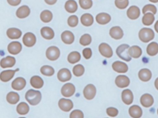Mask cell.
<instances>
[{"instance_id":"cell-47","label":"cell","mask_w":158,"mask_h":118,"mask_svg":"<svg viewBox=\"0 0 158 118\" xmlns=\"http://www.w3.org/2000/svg\"><path fill=\"white\" fill-rule=\"evenodd\" d=\"M82 54L85 59H89L92 55V50L90 48H85L83 50Z\"/></svg>"},{"instance_id":"cell-32","label":"cell","mask_w":158,"mask_h":118,"mask_svg":"<svg viewBox=\"0 0 158 118\" xmlns=\"http://www.w3.org/2000/svg\"><path fill=\"white\" fill-rule=\"evenodd\" d=\"M155 20V15L151 13L144 14L142 19L143 24L146 26H150L153 24Z\"/></svg>"},{"instance_id":"cell-34","label":"cell","mask_w":158,"mask_h":118,"mask_svg":"<svg viewBox=\"0 0 158 118\" xmlns=\"http://www.w3.org/2000/svg\"><path fill=\"white\" fill-rule=\"evenodd\" d=\"M6 101L11 104H15L19 100V96L17 93L10 92L6 95Z\"/></svg>"},{"instance_id":"cell-18","label":"cell","mask_w":158,"mask_h":118,"mask_svg":"<svg viewBox=\"0 0 158 118\" xmlns=\"http://www.w3.org/2000/svg\"><path fill=\"white\" fill-rule=\"evenodd\" d=\"M26 81L24 78L19 77L15 79L12 83V87L14 90L20 91L25 88Z\"/></svg>"},{"instance_id":"cell-24","label":"cell","mask_w":158,"mask_h":118,"mask_svg":"<svg viewBox=\"0 0 158 118\" xmlns=\"http://www.w3.org/2000/svg\"><path fill=\"white\" fill-rule=\"evenodd\" d=\"M129 113L133 118H140L143 115V110L138 105H133L129 108Z\"/></svg>"},{"instance_id":"cell-9","label":"cell","mask_w":158,"mask_h":118,"mask_svg":"<svg viewBox=\"0 0 158 118\" xmlns=\"http://www.w3.org/2000/svg\"><path fill=\"white\" fill-rule=\"evenodd\" d=\"M36 42V36L31 32H27L23 36V43L27 47H32L35 45Z\"/></svg>"},{"instance_id":"cell-45","label":"cell","mask_w":158,"mask_h":118,"mask_svg":"<svg viewBox=\"0 0 158 118\" xmlns=\"http://www.w3.org/2000/svg\"><path fill=\"white\" fill-rule=\"evenodd\" d=\"M106 113L108 116L111 117H115L118 114V111L117 108L113 107H110L107 108Z\"/></svg>"},{"instance_id":"cell-12","label":"cell","mask_w":158,"mask_h":118,"mask_svg":"<svg viewBox=\"0 0 158 118\" xmlns=\"http://www.w3.org/2000/svg\"><path fill=\"white\" fill-rule=\"evenodd\" d=\"M22 46L19 42H13L8 44L7 51L8 52L13 55H16L21 52Z\"/></svg>"},{"instance_id":"cell-54","label":"cell","mask_w":158,"mask_h":118,"mask_svg":"<svg viewBox=\"0 0 158 118\" xmlns=\"http://www.w3.org/2000/svg\"><path fill=\"white\" fill-rule=\"evenodd\" d=\"M119 1H123V0H119Z\"/></svg>"},{"instance_id":"cell-52","label":"cell","mask_w":158,"mask_h":118,"mask_svg":"<svg viewBox=\"0 0 158 118\" xmlns=\"http://www.w3.org/2000/svg\"><path fill=\"white\" fill-rule=\"evenodd\" d=\"M150 2L152 3H157L158 2V0H149Z\"/></svg>"},{"instance_id":"cell-53","label":"cell","mask_w":158,"mask_h":118,"mask_svg":"<svg viewBox=\"0 0 158 118\" xmlns=\"http://www.w3.org/2000/svg\"><path fill=\"white\" fill-rule=\"evenodd\" d=\"M25 118V117H20V118Z\"/></svg>"},{"instance_id":"cell-23","label":"cell","mask_w":158,"mask_h":118,"mask_svg":"<svg viewBox=\"0 0 158 118\" xmlns=\"http://www.w3.org/2000/svg\"><path fill=\"white\" fill-rule=\"evenodd\" d=\"M152 76V72L150 70L147 68L142 69L138 73L139 79L143 82H148L150 80Z\"/></svg>"},{"instance_id":"cell-6","label":"cell","mask_w":158,"mask_h":118,"mask_svg":"<svg viewBox=\"0 0 158 118\" xmlns=\"http://www.w3.org/2000/svg\"><path fill=\"white\" fill-rule=\"evenodd\" d=\"M98 50L100 54L106 58H110L113 55V51L107 43H101L98 47Z\"/></svg>"},{"instance_id":"cell-37","label":"cell","mask_w":158,"mask_h":118,"mask_svg":"<svg viewBox=\"0 0 158 118\" xmlns=\"http://www.w3.org/2000/svg\"><path fill=\"white\" fill-rule=\"evenodd\" d=\"M17 112L20 115H27L29 111V107L27 104L24 102L20 103L17 107Z\"/></svg>"},{"instance_id":"cell-39","label":"cell","mask_w":158,"mask_h":118,"mask_svg":"<svg viewBox=\"0 0 158 118\" xmlns=\"http://www.w3.org/2000/svg\"><path fill=\"white\" fill-rule=\"evenodd\" d=\"M85 72V68L81 64L76 65L73 69V74L76 77H81Z\"/></svg>"},{"instance_id":"cell-14","label":"cell","mask_w":158,"mask_h":118,"mask_svg":"<svg viewBox=\"0 0 158 118\" xmlns=\"http://www.w3.org/2000/svg\"><path fill=\"white\" fill-rule=\"evenodd\" d=\"M141 12L138 6H132L129 7L127 11V15L130 19L135 20L140 16Z\"/></svg>"},{"instance_id":"cell-19","label":"cell","mask_w":158,"mask_h":118,"mask_svg":"<svg viewBox=\"0 0 158 118\" xmlns=\"http://www.w3.org/2000/svg\"><path fill=\"white\" fill-rule=\"evenodd\" d=\"M62 41L66 44H71L75 41V36L71 31H65L61 34Z\"/></svg>"},{"instance_id":"cell-31","label":"cell","mask_w":158,"mask_h":118,"mask_svg":"<svg viewBox=\"0 0 158 118\" xmlns=\"http://www.w3.org/2000/svg\"><path fill=\"white\" fill-rule=\"evenodd\" d=\"M65 9L68 13H74L78 9V5L75 0H68L65 4Z\"/></svg>"},{"instance_id":"cell-3","label":"cell","mask_w":158,"mask_h":118,"mask_svg":"<svg viewBox=\"0 0 158 118\" xmlns=\"http://www.w3.org/2000/svg\"><path fill=\"white\" fill-rule=\"evenodd\" d=\"M130 46L128 44H123L119 46L116 50V53L118 56L124 61H129L131 60V57L130 56L128 50Z\"/></svg>"},{"instance_id":"cell-33","label":"cell","mask_w":158,"mask_h":118,"mask_svg":"<svg viewBox=\"0 0 158 118\" xmlns=\"http://www.w3.org/2000/svg\"><path fill=\"white\" fill-rule=\"evenodd\" d=\"M147 53L151 56H155L158 53V44L153 42L148 44L147 48Z\"/></svg>"},{"instance_id":"cell-43","label":"cell","mask_w":158,"mask_h":118,"mask_svg":"<svg viewBox=\"0 0 158 118\" xmlns=\"http://www.w3.org/2000/svg\"><path fill=\"white\" fill-rule=\"evenodd\" d=\"M80 6L84 9H89L93 6L92 0H79Z\"/></svg>"},{"instance_id":"cell-41","label":"cell","mask_w":158,"mask_h":118,"mask_svg":"<svg viewBox=\"0 0 158 118\" xmlns=\"http://www.w3.org/2000/svg\"><path fill=\"white\" fill-rule=\"evenodd\" d=\"M147 13H151L154 14H156L157 13V8L154 5H146L143 8V13L144 14Z\"/></svg>"},{"instance_id":"cell-46","label":"cell","mask_w":158,"mask_h":118,"mask_svg":"<svg viewBox=\"0 0 158 118\" xmlns=\"http://www.w3.org/2000/svg\"><path fill=\"white\" fill-rule=\"evenodd\" d=\"M69 118H84V114L80 110H75L70 114Z\"/></svg>"},{"instance_id":"cell-4","label":"cell","mask_w":158,"mask_h":118,"mask_svg":"<svg viewBox=\"0 0 158 118\" xmlns=\"http://www.w3.org/2000/svg\"><path fill=\"white\" fill-rule=\"evenodd\" d=\"M60 55V50L56 46H51L46 50V56L49 60L54 61L58 59Z\"/></svg>"},{"instance_id":"cell-17","label":"cell","mask_w":158,"mask_h":118,"mask_svg":"<svg viewBox=\"0 0 158 118\" xmlns=\"http://www.w3.org/2000/svg\"><path fill=\"white\" fill-rule=\"evenodd\" d=\"M109 34L111 38L116 40L120 39L123 36V31L118 26L112 27L110 30Z\"/></svg>"},{"instance_id":"cell-35","label":"cell","mask_w":158,"mask_h":118,"mask_svg":"<svg viewBox=\"0 0 158 118\" xmlns=\"http://www.w3.org/2000/svg\"><path fill=\"white\" fill-rule=\"evenodd\" d=\"M40 17L41 20L44 23H49L52 19V13L49 10H44L41 13Z\"/></svg>"},{"instance_id":"cell-30","label":"cell","mask_w":158,"mask_h":118,"mask_svg":"<svg viewBox=\"0 0 158 118\" xmlns=\"http://www.w3.org/2000/svg\"><path fill=\"white\" fill-rule=\"evenodd\" d=\"M81 22L84 26H90L94 23V17L91 14H84L81 17Z\"/></svg>"},{"instance_id":"cell-1","label":"cell","mask_w":158,"mask_h":118,"mask_svg":"<svg viewBox=\"0 0 158 118\" xmlns=\"http://www.w3.org/2000/svg\"><path fill=\"white\" fill-rule=\"evenodd\" d=\"M25 98L30 104L37 105L41 100V93L40 91L30 90L26 93Z\"/></svg>"},{"instance_id":"cell-36","label":"cell","mask_w":158,"mask_h":118,"mask_svg":"<svg viewBox=\"0 0 158 118\" xmlns=\"http://www.w3.org/2000/svg\"><path fill=\"white\" fill-rule=\"evenodd\" d=\"M81 59V54L77 51L72 52L68 56V61L71 64H74L77 63Z\"/></svg>"},{"instance_id":"cell-10","label":"cell","mask_w":158,"mask_h":118,"mask_svg":"<svg viewBox=\"0 0 158 118\" xmlns=\"http://www.w3.org/2000/svg\"><path fill=\"white\" fill-rule=\"evenodd\" d=\"M59 108L64 112H69L73 108V102L69 99L62 98L58 102Z\"/></svg>"},{"instance_id":"cell-2","label":"cell","mask_w":158,"mask_h":118,"mask_svg":"<svg viewBox=\"0 0 158 118\" xmlns=\"http://www.w3.org/2000/svg\"><path fill=\"white\" fill-rule=\"evenodd\" d=\"M155 34L154 31L148 28H143L140 30L139 32V38L143 42L147 43L153 39Z\"/></svg>"},{"instance_id":"cell-48","label":"cell","mask_w":158,"mask_h":118,"mask_svg":"<svg viewBox=\"0 0 158 118\" xmlns=\"http://www.w3.org/2000/svg\"><path fill=\"white\" fill-rule=\"evenodd\" d=\"M7 2L12 6H16L21 2V0H7Z\"/></svg>"},{"instance_id":"cell-27","label":"cell","mask_w":158,"mask_h":118,"mask_svg":"<svg viewBox=\"0 0 158 118\" xmlns=\"http://www.w3.org/2000/svg\"><path fill=\"white\" fill-rule=\"evenodd\" d=\"M40 32L42 37L45 39L52 40L54 37V31L49 27H44L41 29Z\"/></svg>"},{"instance_id":"cell-51","label":"cell","mask_w":158,"mask_h":118,"mask_svg":"<svg viewBox=\"0 0 158 118\" xmlns=\"http://www.w3.org/2000/svg\"><path fill=\"white\" fill-rule=\"evenodd\" d=\"M155 85L156 89L158 90V78H157L156 79V81H155Z\"/></svg>"},{"instance_id":"cell-49","label":"cell","mask_w":158,"mask_h":118,"mask_svg":"<svg viewBox=\"0 0 158 118\" xmlns=\"http://www.w3.org/2000/svg\"><path fill=\"white\" fill-rule=\"evenodd\" d=\"M57 0H44L46 4L50 5L55 4L57 2Z\"/></svg>"},{"instance_id":"cell-28","label":"cell","mask_w":158,"mask_h":118,"mask_svg":"<svg viewBox=\"0 0 158 118\" xmlns=\"http://www.w3.org/2000/svg\"><path fill=\"white\" fill-rule=\"evenodd\" d=\"M128 53L131 57L137 59L142 55V50L139 46L134 45L130 47L128 50Z\"/></svg>"},{"instance_id":"cell-29","label":"cell","mask_w":158,"mask_h":118,"mask_svg":"<svg viewBox=\"0 0 158 118\" xmlns=\"http://www.w3.org/2000/svg\"><path fill=\"white\" fill-rule=\"evenodd\" d=\"M31 85L35 89H40L43 86L44 81L39 76H34L30 79Z\"/></svg>"},{"instance_id":"cell-13","label":"cell","mask_w":158,"mask_h":118,"mask_svg":"<svg viewBox=\"0 0 158 118\" xmlns=\"http://www.w3.org/2000/svg\"><path fill=\"white\" fill-rule=\"evenodd\" d=\"M113 70L118 73H126L128 71V67L126 63L120 61H116L112 64Z\"/></svg>"},{"instance_id":"cell-44","label":"cell","mask_w":158,"mask_h":118,"mask_svg":"<svg viewBox=\"0 0 158 118\" xmlns=\"http://www.w3.org/2000/svg\"><path fill=\"white\" fill-rule=\"evenodd\" d=\"M115 5L116 7L120 9H124L128 6L129 4V0H115Z\"/></svg>"},{"instance_id":"cell-16","label":"cell","mask_w":158,"mask_h":118,"mask_svg":"<svg viewBox=\"0 0 158 118\" xmlns=\"http://www.w3.org/2000/svg\"><path fill=\"white\" fill-rule=\"evenodd\" d=\"M140 102L144 107L149 108L154 104V99L151 95L145 94L141 96Z\"/></svg>"},{"instance_id":"cell-5","label":"cell","mask_w":158,"mask_h":118,"mask_svg":"<svg viewBox=\"0 0 158 118\" xmlns=\"http://www.w3.org/2000/svg\"><path fill=\"white\" fill-rule=\"evenodd\" d=\"M83 95L85 98L88 100H91L94 98L96 94V89L94 85L89 84L84 89Z\"/></svg>"},{"instance_id":"cell-21","label":"cell","mask_w":158,"mask_h":118,"mask_svg":"<svg viewBox=\"0 0 158 118\" xmlns=\"http://www.w3.org/2000/svg\"><path fill=\"white\" fill-rule=\"evenodd\" d=\"M18 71H19L18 69L15 70H8L2 71L0 73V80L4 82L9 81L14 77L15 73Z\"/></svg>"},{"instance_id":"cell-22","label":"cell","mask_w":158,"mask_h":118,"mask_svg":"<svg viewBox=\"0 0 158 118\" xmlns=\"http://www.w3.org/2000/svg\"><path fill=\"white\" fill-rule=\"evenodd\" d=\"M96 20L97 22L100 25H106L110 22L111 17L107 13H101L96 16Z\"/></svg>"},{"instance_id":"cell-38","label":"cell","mask_w":158,"mask_h":118,"mask_svg":"<svg viewBox=\"0 0 158 118\" xmlns=\"http://www.w3.org/2000/svg\"><path fill=\"white\" fill-rule=\"evenodd\" d=\"M40 72L43 75L46 76H52L55 73L54 69L51 66L45 65L40 69Z\"/></svg>"},{"instance_id":"cell-42","label":"cell","mask_w":158,"mask_h":118,"mask_svg":"<svg viewBox=\"0 0 158 118\" xmlns=\"http://www.w3.org/2000/svg\"><path fill=\"white\" fill-rule=\"evenodd\" d=\"M78 18L76 15H71L68 19V24L71 27H75L78 24Z\"/></svg>"},{"instance_id":"cell-11","label":"cell","mask_w":158,"mask_h":118,"mask_svg":"<svg viewBox=\"0 0 158 118\" xmlns=\"http://www.w3.org/2000/svg\"><path fill=\"white\" fill-rule=\"evenodd\" d=\"M115 83L119 88H126L130 85V80L125 75H118L115 79Z\"/></svg>"},{"instance_id":"cell-55","label":"cell","mask_w":158,"mask_h":118,"mask_svg":"<svg viewBox=\"0 0 158 118\" xmlns=\"http://www.w3.org/2000/svg\"><path fill=\"white\" fill-rule=\"evenodd\" d=\"M157 113H158V109Z\"/></svg>"},{"instance_id":"cell-40","label":"cell","mask_w":158,"mask_h":118,"mask_svg":"<svg viewBox=\"0 0 158 118\" xmlns=\"http://www.w3.org/2000/svg\"><path fill=\"white\" fill-rule=\"evenodd\" d=\"M92 42V38L88 34H85L81 37L80 39V43L84 46L89 45Z\"/></svg>"},{"instance_id":"cell-8","label":"cell","mask_w":158,"mask_h":118,"mask_svg":"<svg viewBox=\"0 0 158 118\" xmlns=\"http://www.w3.org/2000/svg\"><path fill=\"white\" fill-rule=\"evenodd\" d=\"M57 77L60 81L65 82L71 79L72 74L68 69L62 68L57 73Z\"/></svg>"},{"instance_id":"cell-20","label":"cell","mask_w":158,"mask_h":118,"mask_svg":"<svg viewBox=\"0 0 158 118\" xmlns=\"http://www.w3.org/2000/svg\"><path fill=\"white\" fill-rule=\"evenodd\" d=\"M16 60L15 57L7 56L5 58H3L0 61V66L3 68L12 67L15 66Z\"/></svg>"},{"instance_id":"cell-15","label":"cell","mask_w":158,"mask_h":118,"mask_svg":"<svg viewBox=\"0 0 158 118\" xmlns=\"http://www.w3.org/2000/svg\"><path fill=\"white\" fill-rule=\"evenodd\" d=\"M122 99L123 102L125 104H131L133 102L134 100L132 92L129 89L123 90L122 93Z\"/></svg>"},{"instance_id":"cell-7","label":"cell","mask_w":158,"mask_h":118,"mask_svg":"<svg viewBox=\"0 0 158 118\" xmlns=\"http://www.w3.org/2000/svg\"><path fill=\"white\" fill-rule=\"evenodd\" d=\"M76 92V87L71 83L65 84L61 89V93L63 96L69 97L72 96Z\"/></svg>"},{"instance_id":"cell-25","label":"cell","mask_w":158,"mask_h":118,"mask_svg":"<svg viewBox=\"0 0 158 118\" xmlns=\"http://www.w3.org/2000/svg\"><path fill=\"white\" fill-rule=\"evenodd\" d=\"M6 35L11 39H17L21 37L22 32L19 29L11 28L6 31Z\"/></svg>"},{"instance_id":"cell-26","label":"cell","mask_w":158,"mask_h":118,"mask_svg":"<svg viewBox=\"0 0 158 118\" xmlns=\"http://www.w3.org/2000/svg\"><path fill=\"white\" fill-rule=\"evenodd\" d=\"M30 14V9L27 6L24 5L19 7L17 10L16 15L19 18H24L28 16Z\"/></svg>"},{"instance_id":"cell-50","label":"cell","mask_w":158,"mask_h":118,"mask_svg":"<svg viewBox=\"0 0 158 118\" xmlns=\"http://www.w3.org/2000/svg\"><path fill=\"white\" fill-rule=\"evenodd\" d=\"M154 28H155V30H156V31L158 33V20L156 22Z\"/></svg>"}]
</instances>
